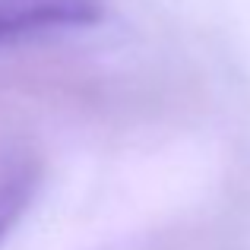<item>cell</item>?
<instances>
[{
    "instance_id": "cell-1",
    "label": "cell",
    "mask_w": 250,
    "mask_h": 250,
    "mask_svg": "<svg viewBox=\"0 0 250 250\" xmlns=\"http://www.w3.org/2000/svg\"><path fill=\"white\" fill-rule=\"evenodd\" d=\"M102 0H0V44L102 22Z\"/></svg>"
},
{
    "instance_id": "cell-2",
    "label": "cell",
    "mask_w": 250,
    "mask_h": 250,
    "mask_svg": "<svg viewBox=\"0 0 250 250\" xmlns=\"http://www.w3.org/2000/svg\"><path fill=\"white\" fill-rule=\"evenodd\" d=\"M38 187V168L29 159H13L0 165V244L19 225Z\"/></svg>"
}]
</instances>
